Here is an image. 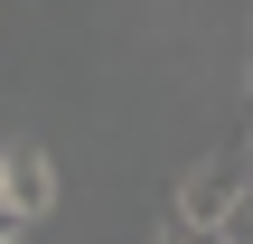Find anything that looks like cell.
<instances>
[{
  "label": "cell",
  "mask_w": 253,
  "mask_h": 244,
  "mask_svg": "<svg viewBox=\"0 0 253 244\" xmlns=\"http://www.w3.org/2000/svg\"><path fill=\"white\" fill-rule=\"evenodd\" d=\"M235 197H244V160L216 150V160H197V169L178 179V226H225Z\"/></svg>",
  "instance_id": "cell-1"
},
{
  "label": "cell",
  "mask_w": 253,
  "mask_h": 244,
  "mask_svg": "<svg viewBox=\"0 0 253 244\" xmlns=\"http://www.w3.org/2000/svg\"><path fill=\"white\" fill-rule=\"evenodd\" d=\"M0 188H9V207H19V226H38V216H56V160H47L38 141H9V150H0Z\"/></svg>",
  "instance_id": "cell-2"
},
{
  "label": "cell",
  "mask_w": 253,
  "mask_h": 244,
  "mask_svg": "<svg viewBox=\"0 0 253 244\" xmlns=\"http://www.w3.org/2000/svg\"><path fill=\"white\" fill-rule=\"evenodd\" d=\"M216 235H225V244H253V179H244V197L225 207V226H216Z\"/></svg>",
  "instance_id": "cell-3"
},
{
  "label": "cell",
  "mask_w": 253,
  "mask_h": 244,
  "mask_svg": "<svg viewBox=\"0 0 253 244\" xmlns=\"http://www.w3.org/2000/svg\"><path fill=\"white\" fill-rule=\"evenodd\" d=\"M0 235H19V207H9V188H0Z\"/></svg>",
  "instance_id": "cell-4"
},
{
  "label": "cell",
  "mask_w": 253,
  "mask_h": 244,
  "mask_svg": "<svg viewBox=\"0 0 253 244\" xmlns=\"http://www.w3.org/2000/svg\"><path fill=\"white\" fill-rule=\"evenodd\" d=\"M235 160H244V179H253V132H244V150H235Z\"/></svg>",
  "instance_id": "cell-5"
},
{
  "label": "cell",
  "mask_w": 253,
  "mask_h": 244,
  "mask_svg": "<svg viewBox=\"0 0 253 244\" xmlns=\"http://www.w3.org/2000/svg\"><path fill=\"white\" fill-rule=\"evenodd\" d=\"M0 244H28V226H19V235H0Z\"/></svg>",
  "instance_id": "cell-6"
},
{
  "label": "cell",
  "mask_w": 253,
  "mask_h": 244,
  "mask_svg": "<svg viewBox=\"0 0 253 244\" xmlns=\"http://www.w3.org/2000/svg\"><path fill=\"white\" fill-rule=\"evenodd\" d=\"M244 85H253V66H244Z\"/></svg>",
  "instance_id": "cell-7"
}]
</instances>
